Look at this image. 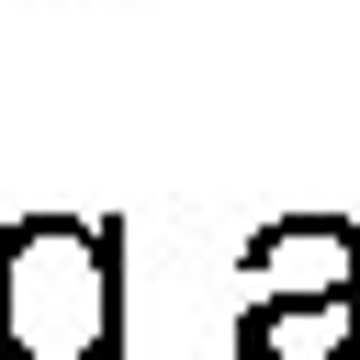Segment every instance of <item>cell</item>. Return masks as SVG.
<instances>
[{"label":"cell","instance_id":"1","mask_svg":"<svg viewBox=\"0 0 360 360\" xmlns=\"http://www.w3.org/2000/svg\"><path fill=\"white\" fill-rule=\"evenodd\" d=\"M0 360H124V214L0 225Z\"/></svg>","mask_w":360,"mask_h":360},{"label":"cell","instance_id":"2","mask_svg":"<svg viewBox=\"0 0 360 360\" xmlns=\"http://www.w3.org/2000/svg\"><path fill=\"white\" fill-rule=\"evenodd\" d=\"M360 349V292H259L236 315V360H349Z\"/></svg>","mask_w":360,"mask_h":360},{"label":"cell","instance_id":"3","mask_svg":"<svg viewBox=\"0 0 360 360\" xmlns=\"http://www.w3.org/2000/svg\"><path fill=\"white\" fill-rule=\"evenodd\" d=\"M248 292H360V236L349 225H259L248 236Z\"/></svg>","mask_w":360,"mask_h":360}]
</instances>
